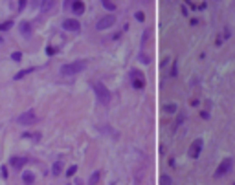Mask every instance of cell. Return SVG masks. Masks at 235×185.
<instances>
[{
	"mask_svg": "<svg viewBox=\"0 0 235 185\" xmlns=\"http://www.w3.org/2000/svg\"><path fill=\"white\" fill-rule=\"evenodd\" d=\"M92 90H94V94H96V97H98V101L101 103V105H105V106H108L110 105V99H112V95H110V90L103 84V83H92Z\"/></svg>",
	"mask_w": 235,
	"mask_h": 185,
	"instance_id": "6da1fadb",
	"label": "cell"
},
{
	"mask_svg": "<svg viewBox=\"0 0 235 185\" xmlns=\"http://www.w3.org/2000/svg\"><path fill=\"white\" fill-rule=\"evenodd\" d=\"M86 66H88L86 60H75V63H68V64H63V66H61V73H63V75H75V73L83 72Z\"/></svg>",
	"mask_w": 235,
	"mask_h": 185,
	"instance_id": "7a4b0ae2",
	"label": "cell"
},
{
	"mask_svg": "<svg viewBox=\"0 0 235 185\" xmlns=\"http://www.w3.org/2000/svg\"><path fill=\"white\" fill-rule=\"evenodd\" d=\"M233 169V160L231 158H226V160L220 161V165L215 169V178H222L224 174H228Z\"/></svg>",
	"mask_w": 235,
	"mask_h": 185,
	"instance_id": "3957f363",
	"label": "cell"
},
{
	"mask_svg": "<svg viewBox=\"0 0 235 185\" xmlns=\"http://www.w3.org/2000/svg\"><path fill=\"white\" fill-rule=\"evenodd\" d=\"M17 121L20 123V125H24V127H30V125H35L37 123V114L33 112V110H28V112H22L17 117Z\"/></svg>",
	"mask_w": 235,
	"mask_h": 185,
	"instance_id": "277c9868",
	"label": "cell"
},
{
	"mask_svg": "<svg viewBox=\"0 0 235 185\" xmlns=\"http://www.w3.org/2000/svg\"><path fill=\"white\" fill-rule=\"evenodd\" d=\"M130 81H132V86L136 90H143L145 88V77H143V73H140L138 70L130 72Z\"/></svg>",
	"mask_w": 235,
	"mask_h": 185,
	"instance_id": "5b68a950",
	"label": "cell"
},
{
	"mask_svg": "<svg viewBox=\"0 0 235 185\" xmlns=\"http://www.w3.org/2000/svg\"><path fill=\"white\" fill-rule=\"evenodd\" d=\"M114 24H116V17H114V15H105L103 18H99V20H98V24H96V28H98L99 31H103V30H108V28H112Z\"/></svg>",
	"mask_w": 235,
	"mask_h": 185,
	"instance_id": "8992f818",
	"label": "cell"
},
{
	"mask_svg": "<svg viewBox=\"0 0 235 185\" xmlns=\"http://www.w3.org/2000/svg\"><path fill=\"white\" fill-rule=\"evenodd\" d=\"M200 152H202V139H195L191 143V147H189V158L197 160V158L200 156Z\"/></svg>",
	"mask_w": 235,
	"mask_h": 185,
	"instance_id": "52a82bcc",
	"label": "cell"
},
{
	"mask_svg": "<svg viewBox=\"0 0 235 185\" xmlns=\"http://www.w3.org/2000/svg\"><path fill=\"white\" fill-rule=\"evenodd\" d=\"M63 28L66 31H77L81 28V24H79V20L77 18H66L64 22H63Z\"/></svg>",
	"mask_w": 235,
	"mask_h": 185,
	"instance_id": "ba28073f",
	"label": "cell"
},
{
	"mask_svg": "<svg viewBox=\"0 0 235 185\" xmlns=\"http://www.w3.org/2000/svg\"><path fill=\"white\" fill-rule=\"evenodd\" d=\"M70 8H72V13H74V15H77V17L85 13V4H83V2H72Z\"/></svg>",
	"mask_w": 235,
	"mask_h": 185,
	"instance_id": "9c48e42d",
	"label": "cell"
},
{
	"mask_svg": "<svg viewBox=\"0 0 235 185\" xmlns=\"http://www.w3.org/2000/svg\"><path fill=\"white\" fill-rule=\"evenodd\" d=\"M9 163H11V165L15 167V169H22L24 163H26V160H24V158H20V156H13Z\"/></svg>",
	"mask_w": 235,
	"mask_h": 185,
	"instance_id": "30bf717a",
	"label": "cell"
},
{
	"mask_svg": "<svg viewBox=\"0 0 235 185\" xmlns=\"http://www.w3.org/2000/svg\"><path fill=\"white\" fill-rule=\"evenodd\" d=\"M20 35H22V37H31V26H30V22H22V24H20Z\"/></svg>",
	"mask_w": 235,
	"mask_h": 185,
	"instance_id": "8fae6325",
	"label": "cell"
},
{
	"mask_svg": "<svg viewBox=\"0 0 235 185\" xmlns=\"http://www.w3.org/2000/svg\"><path fill=\"white\" fill-rule=\"evenodd\" d=\"M22 181H24L26 185H31L33 181H35V174L30 172V170H26V172H22Z\"/></svg>",
	"mask_w": 235,
	"mask_h": 185,
	"instance_id": "7c38bea8",
	"label": "cell"
},
{
	"mask_svg": "<svg viewBox=\"0 0 235 185\" xmlns=\"http://www.w3.org/2000/svg\"><path fill=\"white\" fill-rule=\"evenodd\" d=\"M61 172H63V161L57 160V161L53 163V167H52V174H53V176H59Z\"/></svg>",
	"mask_w": 235,
	"mask_h": 185,
	"instance_id": "4fadbf2b",
	"label": "cell"
},
{
	"mask_svg": "<svg viewBox=\"0 0 235 185\" xmlns=\"http://www.w3.org/2000/svg\"><path fill=\"white\" fill-rule=\"evenodd\" d=\"M13 26V20H8V22H4V24H0V31H8L9 28Z\"/></svg>",
	"mask_w": 235,
	"mask_h": 185,
	"instance_id": "5bb4252c",
	"label": "cell"
},
{
	"mask_svg": "<svg viewBox=\"0 0 235 185\" xmlns=\"http://www.w3.org/2000/svg\"><path fill=\"white\" fill-rule=\"evenodd\" d=\"M103 8L108 9V11H114L116 9V4L114 2H107V0H105V2H103Z\"/></svg>",
	"mask_w": 235,
	"mask_h": 185,
	"instance_id": "9a60e30c",
	"label": "cell"
},
{
	"mask_svg": "<svg viewBox=\"0 0 235 185\" xmlns=\"http://www.w3.org/2000/svg\"><path fill=\"white\" fill-rule=\"evenodd\" d=\"M98 181H99V172H94L92 178H90V181H88V185H96Z\"/></svg>",
	"mask_w": 235,
	"mask_h": 185,
	"instance_id": "2e32d148",
	"label": "cell"
},
{
	"mask_svg": "<svg viewBox=\"0 0 235 185\" xmlns=\"http://www.w3.org/2000/svg\"><path fill=\"white\" fill-rule=\"evenodd\" d=\"M30 72H33V68H30V70H22V72H20V73H17V75H15V79H17V81H18V79H22L24 75H28V73H30Z\"/></svg>",
	"mask_w": 235,
	"mask_h": 185,
	"instance_id": "e0dca14e",
	"label": "cell"
},
{
	"mask_svg": "<svg viewBox=\"0 0 235 185\" xmlns=\"http://www.w3.org/2000/svg\"><path fill=\"white\" fill-rule=\"evenodd\" d=\"M40 6H42V11H48V9H52L55 4H53V2H42Z\"/></svg>",
	"mask_w": 235,
	"mask_h": 185,
	"instance_id": "ac0fdd59",
	"label": "cell"
},
{
	"mask_svg": "<svg viewBox=\"0 0 235 185\" xmlns=\"http://www.w3.org/2000/svg\"><path fill=\"white\" fill-rule=\"evenodd\" d=\"M75 172H77V165H72L70 169H68V170H66V176H74Z\"/></svg>",
	"mask_w": 235,
	"mask_h": 185,
	"instance_id": "d6986e66",
	"label": "cell"
},
{
	"mask_svg": "<svg viewBox=\"0 0 235 185\" xmlns=\"http://www.w3.org/2000/svg\"><path fill=\"white\" fill-rule=\"evenodd\" d=\"M165 112L175 114V112H176V106H175V105H167V106H165Z\"/></svg>",
	"mask_w": 235,
	"mask_h": 185,
	"instance_id": "ffe728a7",
	"label": "cell"
},
{
	"mask_svg": "<svg viewBox=\"0 0 235 185\" xmlns=\"http://www.w3.org/2000/svg\"><path fill=\"white\" fill-rule=\"evenodd\" d=\"M176 70H178V60H175V64H173V70H171V75H173V77H175V75L178 73Z\"/></svg>",
	"mask_w": 235,
	"mask_h": 185,
	"instance_id": "44dd1931",
	"label": "cell"
},
{
	"mask_svg": "<svg viewBox=\"0 0 235 185\" xmlns=\"http://www.w3.org/2000/svg\"><path fill=\"white\" fill-rule=\"evenodd\" d=\"M13 60H20V59H22V53H18V51H15V53H13Z\"/></svg>",
	"mask_w": 235,
	"mask_h": 185,
	"instance_id": "7402d4cb",
	"label": "cell"
},
{
	"mask_svg": "<svg viewBox=\"0 0 235 185\" xmlns=\"http://www.w3.org/2000/svg\"><path fill=\"white\" fill-rule=\"evenodd\" d=\"M162 185H171V178L164 176V178H162Z\"/></svg>",
	"mask_w": 235,
	"mask_h": 185,
	"instance_id": "603a6c76",
	"label": "cell"
},
{
	"mask_svg": "<svg viewBox=\"0 0 235 185\" xmlns=\"http://www.w3.org/2000/svg\"><path fill=\"white\" fill-rule=\"evenodd\" d=\"M136 18H138V20H143V18H145V15H143L142 11H138V13H136Z\"/></svg>",
	"mask_w": 235,
	"mask_h": 185,
	"instance_id": "cb8c5ba5",
	"label": "cell"
},
{
	"mask_svg": "<svg viewBox=\"0 0 235 185\" xmlns=\"http://www.w3.org/2000/svg\"><path fill=\"white\" fill-rule=\"evenodd\" d=\"M0 42H2V37H0Z\"/></svg>",
	"mask_w": 235,
	"mask_h": 185,
	"instance_id": "d4e9b609",
	"label": "cell"
}]
</instances>
